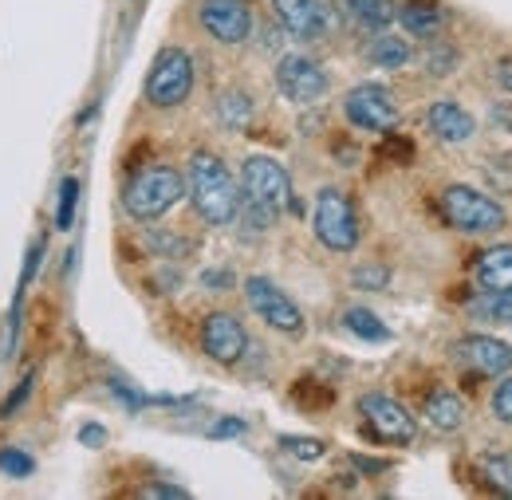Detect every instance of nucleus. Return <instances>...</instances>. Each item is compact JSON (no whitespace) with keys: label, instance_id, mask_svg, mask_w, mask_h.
Masks as SVG:
<instances>
[{"label":"nucleus","instance_id":"obj_16","mask_svg":"<svg viewBox=\"0 0 512 500\" xmlns=\"http://www.w3.org/2000/svg\"><path fill=\"white\" fill-rule=\"evenodd\" d=\"M477 284H481V292H505V288H512V245H497V249L481 252Z\"/></svg>","mask_w":512,"mask_h":500},{"label":"nucleus","instance_id":"obj_28","mask_svg":"<svg viewBox=\"0 0 512 500\" xmlns=\"http://www.w3.org/2000/svg\"><path fill=\"white\" fill-rule=\"evenodd\" d=\"M453 63H457V52L446 48V44H434V48L426 52V71H430V75H449Z\"/></svg>","mask_w":512,"mask_h":500},{"label":"nucleus","instance_id":"obj_30","mask_svg":"<svg viewBox=\"0 0 512 500\" xmlns=\"http://www.w3.org/2000/svg\"><path fill=\"white\" fill-rule=\"evenodd\" d=\"M32 382H36V375L28 371V375L20 378V386H16V394H8V398H4V406H0V414H4V418H12V414H16L20 406H24V398L32 394Z\"/></svg>","mask_w":512,"mask_h":500},{"label":"nucleus","instance_id":"obj_17","mask_svg":"<svg viewBox=\"0 0 512 500\" xmlns=\"http://www.w3.org/2000/svg\"><path fill=\"white\" fill-rule=\"evenodd\" d=\"M398 20L410 36H438L442 24H446V12H442L438 0H410V4H402Z\"/></svg>","mask_w":512,"mask_h":500},{"label":"nucleus","instance_id":"obj_11","mask_svg":"<svg viewBox=\"0 0 512 500\" xmlns=\"http://www.w3.org/2000/svg\"><path fill=\"white\" fill-rule=\"evenodd\" d=\"M276 87H280V95L288 103L312 107V103H320L323 95H327L331 79H327V71L312 56H284V60L276 63Z\"/></svg>","mask_w":512,"mask_h":500},{"label":"nucleus","instance_id":"obj_9","mask_svg":"<svg viewBox=\"0 0 512 500\" xmlns=\"http://www.w3.org/2000/svg\"><path fill=\"white\" fill-rule=\"evenodd\" d=\"M197 24L217 44H245L253 36V8L249 0H197Z\"/></svg>","mask_w":512,"mask_h":500},{"label":"nucleus","instance_id":"obj_3","mask_svg":"<svg viewBox=\"0 0 512 500\" xmlns=\"http://www.w3.org/2000/svg\"><path fill=\"white\" fill-rule=\"evenodd\" d=\"M241 197L260 205V209H268L272 217H280L284 209H300L296 197H292L288 170L276 158H268V154L245 158V166H241Z\"/></svg>","mask_w":512,"mask_h":500},{"label":"nucleus","instance_id":"obj_4","mask_svg":"<svg viewBox=\"0 0 512 500\" xmlns=\"http://www.w3.org/2000/svg\"><path fill=\"white\" fill-rule=\"evenodd\" d=\"M438 209L457 233H497L505 225V209L473 186H446L438 197Z\"/></svg>","mask_w":512,"mask_h":500},{"label":"nucleus","instance_id":"obj_18","mask_svg":"<svg viewBox=\"0 0 512 500\" xmlns=\"http://www.w3.org/2000/svg\"><path fill=\"white\" fill-rule=\"evenodd\" d=\"M426 418H430V426L434 430H457L461 422H465V402L457 398V394H449V390H434L430 398H426Z\"/></svg>","mask_w":512,"mask_h":500},{"label":"nucleus","instance_id":"obj_32","mask_svg":"<svg viewBox=\"0 0 512 500\" xmlns=\"http://www.w3.org/2000/svg\"><path fill=\"white\" fill-rule=\"evenodd\" d=\"M79 441H83V445H91V449H99V445L107 441V430H103V426H95V422H87V426L79 430Z\"/></svg>","mask_w":512,"mask_h":500},{"label":"nucleus","instance_id":"obj_23","mask_svg":"<svg viewBox=\"0 0 512 500\" xmlns=\"http://www.w3.org/2000/svg\"><path fill=\"white\" fill-rule=\"evenodd\" d=\"M343 323H347V331L359 335V339H371V343H386V339H390L386 323L375 312H367V308H351V312H343Z\"/></svg>","mask_w":512,"mask_h":500},{"label":"nucleus","instance_id":"obj_14","mask_svg":"<svg viewBox=\"0 0 512 500\" xmlns=\"http://www.w3.org/2000/svg\"><path fill=\"white\" fill-rule=\"evenodd\" d=\"M453 355H457V363L469 367L473 375L497 378L512 367V347L501 343V339H493V335H465V339L453 343Z\"/></svg>","mask_w":512,"mask_h":500},{"label":"nucleus","instance_id":"obj_29","mask_svg":"<svg viewBox=\"0 0 512 500\" xmlns=\"http://www.w3.org/2000/svg\"><path fill=\"white\" fill-rule=\"evenodd\" d=\"M493 414H497V422L512 426V378H505V382L497 386V394H493Z\"/></svg>","mask_w":512,"mask_h":500},{"label":"nucleus","instance_id":"obj_12","mask_svg":"<svg viewBox=\"0 0 512 500\" xmlns=\"http://www.w3.org/2000/svg\"><path fill=\"white\" fill-rule=\"evenodd\" d=\"M201 351H205L213 363H221V367L241 363V355L249 351V331H245V323L233 312L205 315V323H201Z\"/></svg>","mask_w":512,"mask_h":500},{"label":"nucleus","instance_id":"obj_21","mask_svg":"<svg viewBox=\"0 0 512 500\" xmlns=\"http://www.w3.org/2000/svg\"><path fill=\"white\" fill-rule=\"evenodd\" d=\"M217 115H221V123L229 126V130H245L249 119H253V99L245 91H225L217 99Z\"/></svg>","mask_w":512,"mask_h":500},{"label":"nucleus","instance_id":"obj_36","mask_svg":"<svg viewBox=\"0 0 512 500\" xmlns=\"http://www.w3.org/2000/svg\"><path fill=\"white\" fill-rule=\"evenodd\" d=\"M497 79H501V83L512 91V56H505V60L497 63Z\"/></svg>","mask_w":512,"mask_h":500},{"label":"nucleus","instance_id":"obj_7","mask_svg":"<svg viewBox=\"0 0 512 500\" xmlns=\"http://www.w3.org/2000/svg\"><path fill=\"white\" fill-rule=\"evenodd\" d=\"M245 300H249V308H253L272 331H280V335H300V331H304V312H300V304H296L284 288H276L268 276H249V280H245Z\"/></svg>","mask_w":512,"mask_h":500},{"label":"nucleus","instance_id":"obj_34","mask_svg":"<svg viewBox=\"0 0 512 500\" xmlns=\"http://www.w3.org/2000/svg\"><path fill=\"white\" fill-rule=\"evenodd\" d=\"M201 280H205L213 292H229V284H233V276H229V272H205Z\"/></svg>","mask_w":512,"mask_h":500},{"label":"nucleus","instance_id":"obj_33","mask_svg":"<svg viewBox=\"0 0 512 500\" xmlns=\"http://www.w3.org/2000/svg\"><path fill=\"white\" fill-rule=\"evenodd\" d=\"M237 434H245V422L241 418H225V422L213 426V438H237Z\"/></svg>","mask_w":512,"mask_h":500},{"label":"nucleus","instance_id":"obj_6","mask_svg":"<svg viewBox=\"0 0 512 500\" xmlns=\"http://www.w3.org/2000/svg\"><path fill=\"white\" fill-rule=\"evenodd\" d=\"M312 229H316L323 249L331 252H351L359 245V217H355V205H351V197L343 189L327 186L316 193Z\"/></svg>","mask_w":512,"mask_h":500},{"label":"nucleus","instance_id":"obj_2","mask_svg":"<svg viewBox=\"0 0 512 500\" xmlns=\"http://www.w3.org/2000/svg\"><path fill=\"white\" fill-rule=\"evenodd\" d=\"M186 197V178L174 166H142L123 189V209L134 221H158Z\"/></svg>","mask_w":512,"mask_h":500},{"label":"nucleus","instance_id":"obj_19","mask_svg":"<svg viewBox=\"0 0 512 500\" xmlns=\"http://www.w3.org/2000/svg\"><path fill=\"white\" fill-rule=\"evenodd\" d=\"M343 8H347L351 20L363 24V28H386V24L398 16V4H394V0H343Z\"/></svg>","mask_w":512,"mask_h":500},{"label":"nucleus","instance_id":"obj_24","mask_svg":"<svg viewBox=\"0 0 512 500\" xmlns=\"http://www.w3.org/2000/svg\"><path fill=\"white\" fill-rule=\"evenodd\" d=\"M0 473H8V477H16V481H24V477H32V473H36V461H32L24 449H0Z\"/></svg>","mask_w":512,"mask_h":500},{"label":"nucleus","instance_id":"obj_26","mask_svg":"<svg viewBox=\"0 0 512 500\" xmlns=\"http://www.w3.org/2000/svg\"><path fill=\"white\" fill-rule=\"evenodd\" d=\"M477 312L489 315V319H501V323H512V288H505V292H489V300H481Z\"/></svg>","mask_w":512,"mask_h":500},{"label":"nucleus","instance_id":"obj_13","mask_svg":"<svg viewBox=\"0 0 512 500\" xmlns=\"http://www.w3.org/2000/svg\"><path fill=\"white\" fill-rule=\"evenodd\" d=\"M280 24L296 36V40H323L335 24L331 4L327 0H272Z\"/></svg>","mask_w":512,"mask_h":500},{"label":"nucleus","instance_id":"obj_8","mask_svg":"<svg viewBox=\"0 0 512 500\" xmlns=\"http://www.w3.org/2000/svg\"><path fill=\"white\" fill-rule=\"evenodd\" d=\"M343 115H347V123L359 126V130L390 134L398 126V103H394V95L386 91L383 83H359V87L347 91Z\"/></svg>","mask_w":512,"mask_h":500},{"label":"nucleus","instance_id":"obj_1","mask_svg":"<svg viewBox=\"0 0 512 500\" xmlns=\"http://www.w3.org/2000/svg\"><path fill=\"white\" fill-rule=\"evenodd\" d=\"M186 193H190L193 209L201 213V221H209V225H233L237 221L241 186L233 182L229 166L217 154H209V150L193 154L190 170H186Z\"/></svg>","mask_w":512,"mask_h":500},{"label":"nucleus","instance_id":"obj_20","mask_svg":"<svg viewBox=\"0 0 512 500\" xmlns=\"http://www.w3.org/2000/svg\"><path fill=\"white\" fill-rule=\"evenodd\" d=\"M367 60L375 63V67H406L410 63V44L402 40V36H375L371 40V48H367Z\"/></svg>","mask_w":512,"mask_h":500},{"label":"nucleus","instance_id":"obj_5","mask_svg":"<svg viewBox=\"0 0 512 500\" xmlns=\"http://www.w3.org/2000/svg\"><path fill=\"white\" fill-rule=\"evenodd\" d=\"M193 91V60L186 48H162L146 75V99L158 111H174Z\"/></svg>","mask_w":512,"mask_h":500},{"label":"nucleus","instance_id":"obj_10","mask_svg":"<svg viewBox=\"0 0 512 500\" xmlns=\"http://www.w3.org/2000/svg\"><path fill=\"white\" fill-rule=\"evenodd\" d=\"M359 414H363L371 438L386 441V445H406V441H414V434H418L410 410L402 402H394L390 394H363L359 398Z\"/></svg>","mask_w":512,"mask_h":500},{"label":"nucleus","instance_id":"obj_27","mask_svg":"<svg viewBox=\"0 0 512 500\" xmlns=\"http://www.w3.org/2000/svg\"><path fill=\"white\" fill-rule=\"evenodd\" d=\"M75 205H79V182H75V178H64V186H60V213H56V225H60V229H71Z\"/></svg>","mask_w":512,"mask_h":500},{"label":"nucleus","instance_id":"obj_15","mask_svg":"<svg viewBox=\"0 0 512 500\" xmlns=\"http://www.w3.org/2000/svg\"><path fill=\"white\" fill-rule=\"evenodd\" d=\"M426 123H430V130H434L442 142H469V138H473V130H477L473 115H469L465 107L449 103V99L434 103V107L426 111Z\"/></svg>","mask_w":512,"mask_h":500},{"label":"nucleus","instance_id":"obj_35","mask_svg":"<svg viewBox=\"0 0 512 500\" xmlns=\"http://www.w3.org/2000/svg\"><path fill=\"white\" fill-rule=\"evenodd\" d=\"M142 497H190V493L178 485H150V489H142Z\"/></svg>","mask_w":512,"mask_h":500},{"label":"nucleus","instance_id":"obj_25","mask_svg":"<svg viewBox=\"0 0 512 500\" xmlns=\"http://www.w3.org/2000/svg\"><path fill=\"white\" fill-rule=\"evenodd\" d=\"M280 445L292 453V457H300V461H320L323 453H327V445L320 438H292V434H284Z\"/></svg>","mask_w":512,"mask_h":500},{"label":"nucleus","instance_id":"obj_31","mask_svg":"<svg viewBox=\"0 0 512 500\" xmlns=\"http://www.w3.org/2000/svg\"><path fill=\"white\" fill-rule=\"evenodd\" d=\"M355 284H359V288H371V292H375V288H386V268H359V272H355Z\"/></svg>","mask_w":512,"mask_h":500},{"label":"nucleus","instance_id":"obj_22","mask_svg":"<svg viewBox=\"0 0 512 500\" xmlns=\"http://www.w3.org/2000/svg\"><path fill=\"white\" fill-rule=\"evenodd\" d=\"M481 477L501 497H512V453H485L481 457Z\"/></svg>","mask_w":512,"mask_h":500}]
</instances>
